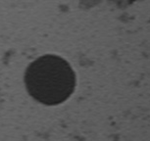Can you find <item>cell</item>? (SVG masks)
I'll return each instance as SVG.
<instances>
[{"label": "cell", "instance_id": "obj_1", "mask_svg": "<svg viewBox=\"0 0 150 141\" xmlns=\"http://www.w3.org/2000/svg\"><path fill=\"white\" fill-rule=\"evenodd\" d=\"M25 83L30 96L44 105L65 102L76 87V75L65 59L44 55L28 67Z\"/></svg>", "mask_w": 150, "mask_h": 141}]
</instances>
